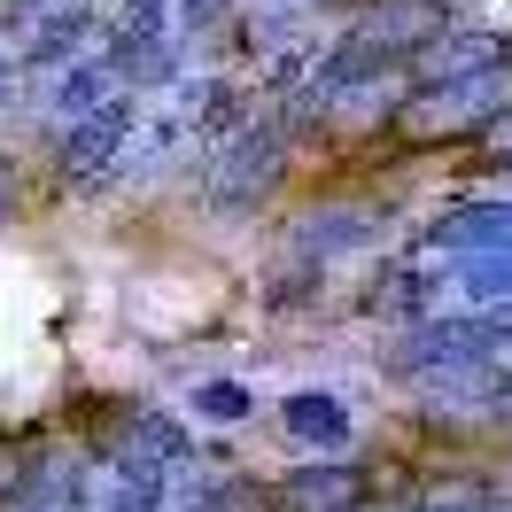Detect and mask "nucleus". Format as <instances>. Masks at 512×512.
Returning <instances> with one entry per match:
<instances>
[{
    "label": "nucleus",
    "mask_w": 512,
    "mask_h": 512,
    "mask_svg": "<svg viewBox=\"0 0 512 512\" xmlns=\"http://www.w3.org/2000/svg\"><path fill=\"white\" fill-rule=\"evenodd\" d=\"M132 156V101H109L94 117H78L63 132V179L70 187H94V179H117Z\"/></svg>",
    "instance_id": "nucleus-5"
},
{
    "label": "nucleus",
    "mask_w": 512,
    "mask_h": 512,
    "mask_svg": "<svg viewBox=\"0 0 512 512\" xmlns=\"http://www.w3.org/2000/svg\"><path fill=\"white\" fill-rule=\"evenodd\" d=\"M8 218H16V163L0 156V225H8Z\"/></svg>",
    "instance_id": "nucleus-14"
},
{
    "label": "nucleus",
    "mask_w": 512,
    "mask_h": 512,
    "mask_svg": "<svg viewBox=\"0 0 512 512\" xmlns=\"http://www.w3.org/2000/svg\"><path fill=\"white\" fill-rule=\"evenodd\" d=\"M505 350V319H419L396 350H388V373L404 381H427V373H458V365H489Z\"/></svg>",
    "instance_id": "nucleus-3"
},
{
    "label": "nucleus",
    "mask_w": 512,
    "mask_h": 512,
    "mask_svg": "<svg viewBox=\"0 0 512 512\" xmlns=\"http://www.w3.org/2000/svg\"><path fill=\"white\" fill-rule=\"evenodd\" d=\"M101 55L117 70V86H163L179 70V39L163 32L156 16H117V32L101 39Z\"/></svg>",
    "instance_id": "nucleus-6"
},
{
    "label": "nucleus",
    "mask_w": 512,
    "mask_h": 512,
    "mask_svg": "<svg viewBox=\"0 0 512 512\" xmlns=\"http://www.w3.org/2000/svg\"><path fill=\"white\" fill-rule=\"evenodd\" d=\"M0 94H8V55H0Z\"/></svg>",
    "instance_id": "nucleus-18"
},
{
    "label": "nucleus",
    "mask_w": 512,
    "mask_h": 512,
    "mask_svg": "<svg viewBox=\"0 0 512 512\" xmlns=\"http://www.w3.org/2000/svg\"><path fill=\"white\" fill-rule=\"evenodd\" d=\"M489 156H512V109L497 117V125H489Z\"/></svg>",
    "instance_id": "nucleus-15"
},
{
    "label": "nucleus",
    "mask_w": 512,
    "mask_h": 512,
    "mask_svg": "<svg viewBox=\"0 0 512 512\" xmlns=\"http://www.w3.org/2000/svg\"><path fill=\"white\" fill-rule=\"evenodd\" d=\"M109 101H125L109 55H70L63 70H47V109L70 117V125H78V117H94V109H109Z\"/></svg>",
    "instance_id": "nucleus-8"
},
{
    "label": "nucleus",
    "mask_w": 512,
    "mask_h": 512,
    "mask_svg": "<svg viewBox=\"0 0 512 512\" xmlns=\"http://www.w3.org/2000/svg\"><path fill=\"white\" fill-rule=\"evenodd\" d=\"M163 505H171V474L132 466V458H109V474H101V512H163Z\"/></svg>",
    "instance_id": "nucleus-11"
},
{
    "label": "nucleus",
    "mask_w": 512,
    "mask_h": 512,
    "mask_svg": "<svg viewBox=\"0 0 512 512\" xmlns=\"http://www.w3.org/2000/svg\"><path fill=\"white\" fill-rule=\"evenodd\" d=\"M505 357H512V311H505Z\"/></svg>",
    "instance_id": "nucleus-17"
},
{
    "label": "nucleus",
    "mask_w": 512,
    "mask_h": 512,
    "mask_svg": "<svg viewBox=\"0 0 512 512\" xmlns=\"http://www.w3.org/2000/svg\"><path fill=\"white\" fill-rule=\"evenodd\" d=\"M435 249H466V256H512V202H474L435 233Z\"/></svg>",
    "instance_id": "nucleus-9"
},
{
    "label": "nucleus",
    "mask_w": 512,
    "mask_h": 512,
    "mask_svg": "<svg viewBox=\"0 0 512 512\" xmlns=\"http://www.w3.org/2000/svg\"><path fill=\"white\" fill-rule=\"evenodd\" d=\"M373 505V474L357 458H311L264 489V512H365Z\"/></svg>",
    "instance_id": "nucleus-4"
},
{
    "label": "nucleus",
    "mask_w": 512,
    "mask_h": 512,
    "mask_svg": "<svg viewBox=\"0 0 512 512\" xmlns=\"http://www.w3.org/2000/svg\"><path fill=\"white\" fill-rule=\"evenodd\" d=\"M163 0H125V16H156Z\"/></svg>",
    "instance_id": "nucleus-16"
},
{
    "label": "nucleus",
    "mask_w": 512,
    "mask_h": 512,
    "mask_svg": "<svg viewBox=\"0 0 512 512\" xmlns=\"http://www.w3.org/2000/svg\"><path fill=\"white\" fill-rule=\"evenodd\" d=\"M194 412L218 419V427H233V419H249V388L241 381H202L194 388Z\"/></svg>",
    "instance_id": "nucleus-13"
},
{
    "label": "nucleus",
    "mask_w": 512,
    "mask_h": 512,
    "mask_svg": "<svg viewBox=\"0 0 512 512\" xmlns=\"http://www.w3.org/2000/svg\"><path fill=\"white\" fill-rule=\"evenodd\" d=\"M63 512H86V497H70V505H63Z\"/></svg>",
    "instance_id": "nucleus-19"
},
{
    "label": "nucleus",
    "mask_w": 512,
    "mask_h": 512,
    "mask_svg": "<svg viewBox=\"0 0 512 512\" xmlns=\"http://www.w3.org/2000/svg\"><path fill=\"white\" fill-rule=\"evenodd\" d=\"M288 435L303 450H319V458H334V450L350 443V412H342V404H334V396H319V388H303V396H288Z\"/></svg>",
    "instance_id": "nucleus-10"
},
{
    "label": "nucleus",
    "mask_w": 512,
    "mask_h": 512,
    "mask_svg": "<svg viewBox=\"0 0 512 512\" xmlns=\"http://www.w3.org/2000/svg\"><path fill=\"white\" fill-rule=\"evenodd\" d=\"M512 109V70H474L450 86H412V101L396 109L404 140H458V132H489Z\"/></svg>",
    "instance_id": "nucleus-2"
},
{
    "label": "nucleus",
    "mask_w": 512,
    "mask_h": 512,
    "mask_svg": "<svg viewBox=\"0 0 512 512\" xmlns=\"http://www.w3.org/2000/svg\"><path fill=\"white\" fill-rule=\"evenodd\" d=\"M288 140H295V132L280 125V109H272V101L249 109V117L210 148V202H218V210H249V202H264V194L280 187Z\"/></svg>",
    "instance_id": "nucleus-1"
},
{
    "label": "nucleus",
    "mask_w": 512,
    "mask_h": 512,
    "mask_svg": "<svg viewBox=\"0 0 512 512\" xmlns=\"http://www.w3.org/2000/svg\"><path fill=\"white\" fill-rule=\"evenodd\" d=\"M373 233H381L373 210H326V218H303V225H295V249L319 264V256H334L342 241H373Z\"/></svg>",
    "instance_id": "nucleus-12"
},
{
    "label": "nucleus",
    "mask_w": 512,
    "mask_h": 512,
    "mask_svg": "<svg viewBox=\"0 0 512 512\" xmlns=\"http://www.w3.org/2000/svg\"><path fill=\"white\" fill-rule=\"evenodd\" d=\"M505 63V39L481 32V24H450L435 47L412 55V86H450V78H474V70H497Z\"/></svg>",
    "instance_id": "nucleus-7"
}]
</instances>
